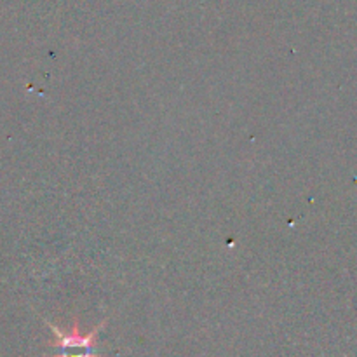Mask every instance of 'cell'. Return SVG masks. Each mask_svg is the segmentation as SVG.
I'll list each match as a JSON object with an SVG mask.
<instances>
[{"label": "cell", "instance_id": "1", "mask_svg": "<svg viewBox=\"0 0 357 357\" xmlns=\"http://www.w3.org/2000/svg\"><path fill=\"white\" fill-rule=\"evenodd\" d=\"M107 324V321L94 326L87 335H82L79 328V319L73 321V326L70 331H61L58 326L49 323V328L56 335V347L59 349V354L56 357H100L94 351V338L101 331V328Z\"/></svg>", "mask_w": 357, "mask_h": 357}]
</instances>
